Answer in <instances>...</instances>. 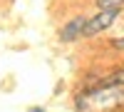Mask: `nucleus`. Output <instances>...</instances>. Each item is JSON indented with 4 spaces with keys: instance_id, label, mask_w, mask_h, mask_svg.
Returning a JSON list of instances; mask_svg holds the SVG:
<instances>
[{
    "instance_id": "f257e3e1",
    "label": "nucleus",
    "mask_w": 124,
    "mask_h": 112,
    "mask_svg": "<svg viewBox=\"0 0 124 112\" xmlns=\"http://www.w3.org/2000/svg\"><path fill=\"white\" fill-rule=\"evenodd\" d=\"M122 17V10H99L94 17L87 20V27H85V37H97L99 33L109 30L112 25Z\"/></svg>"
},
{
    "instance_id": "f03ea898",
    "label": "nucleus",
    "mask_w": 124,
    "mask_h": 112,
    "mask_svg": "<svg viewBox=\"0 0 124 112\" xmlns=\"http://www.w3.org/2000/svg\"><path fill=\"white\" fill-rule=\"evenodd\" d=\"M87 20L89 17H85V15H77V17L67 20V23L60 27V43H77V40H82L85 37Z\"/></svg>"
},
{
    "instance_id": "7ed1b4c3",
    "label": "nucleus",
    "mask_w": 124,
    "mask_h": 112,
    "mask_svg": "<svg viewBox=\"0 0 124 112\" xmlns=\"http://www.w3.org/2000/svg\"><path fill=\"white\" fill-rule=\"evenodd\" d=\"M97 10H124V0H94Z\"/></svg>"
},
{
    "instance_id": "20e7f679",
    "label": "nucleus",
    "mask_w": 124,
    "mask_h": 112,
    "mask_svg": "<svg viewBox=\"0 0 124 112\" xmlns=\"http://www.w3.org/2000/svg\"><path fill=\"white\" fill-rule=\"evenodd\" d=\"M112 47H114V50H122V52H124V37H117V40H112Z\"/></svg>"
},
{
    "instance_id": "39448f33",
    "label": "nucleus",
    "mask_w": 124,
    "mask_h": 112,
    "mask_svg": "<svg viewBox=\"0 0 124 112\" xmlns=\"http://www.w3.org/2000/svg\"><path fill=\"white\" fill-rule=\"evenodd\" d=\"M27 112H45V107H30Z\"/></svg>"
}]
</instances>
